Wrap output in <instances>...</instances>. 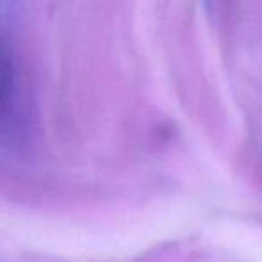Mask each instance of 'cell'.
<instances>
[]
</instances>
